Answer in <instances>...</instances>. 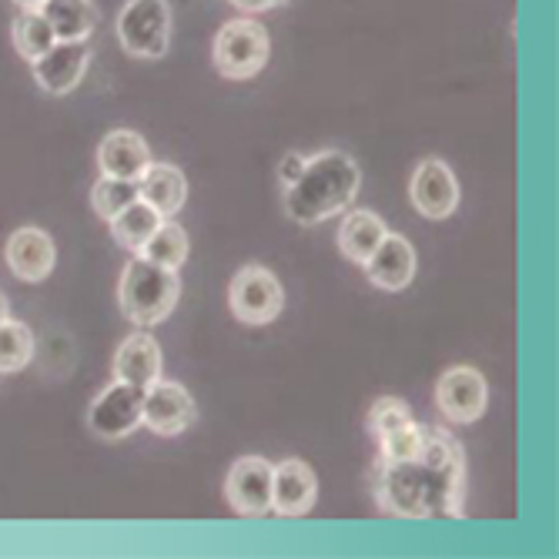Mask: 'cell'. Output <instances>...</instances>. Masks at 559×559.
Here are the masks:
<instances>
[{"label": "cell", "mask_w": 559, "mask_h": 559, "mask_svg": "<svg viewBox=\"0 0 559 559\" xmlns=\"http://www.w3.org/2000/svg\"><path fill=\"white\" fill-rule=\"evenodd\" d=\"M362 175L345 151H319L305 158L301 175L285 188V215L295 225H322L345 212L359 194Z\"/></svg>", "instance_id": "cell-2"}, {"label": "cell", "mask_w": 559, "mask_h": 559, "mask_svg": "<svg viewBox=\"0 0 559 559\" xmlns=\"http://www.w3.org/2000/svg\"><path fill=\"white\" fill-rule=\"evenodd\" d=\"M34 359V332L17 322L4 319L0 322V372H21Z\"/></svg>", "instance_id": "cell-23"}, {"label": "cell", "mask_w": 559, "mask_h": 559, "mask_svg": "<svg viewBox=\"0 0 559 559\" xmlns=\"http://www.w3.org/2000/svg\"><path fill=\"white\" fill-rule=\"evenodd\" d=\"M231 4L245 14H262V11H272V8H285V4H295V0H231Z\"/></svg>", "instance_id": "cell-29"}, {"label": "cell", "mask_w": 559, "mask_h": 559, "mask_svg": "<svg viewBox=\"0 0 559 559\" xmlns=\"http://www.w3.org/2000/svg\"><path fill=\"white\" fill-rule=\"evenodd\" d=\"M58 40H87L97 27V8L94 0H44L37 8Z\"/></svg>", "instance_id": "cell-20"}, {"label": "cell", "mask_w": 559, "mask_h": 559, "mask_svg": "<svg viewBox=\"0 0 559 559\" xmlns=\"http://www.w3.org/2000/svg\"><path fill=\"white\" fill-rule=\"evenodd\" d=\"M14 4H21L24 11H37V8L44 4V0H14Z\"/></svg>", "instance_id": "cell-31"}, {"label": "cell", "mask_w": 559, "mask_h": 559, "mask_svg": "<svg viewBox=\"0 0 559 559\" xmlns=\"http://www.w3.org/2000/svg\"><path fill=\"white\" fill-rule=\"evenodd\" d=\"M436 405L449 423H476L489 405V389L483 372L473 366H455L436 382Z\"/></svg>", "instance_id": "cell-10"}, {"label": "cell", "mask_w": 559, "mask_h": 559, "mask_svg": "<svg viewBox=\"0 0 559 559\" xmlns=\"http://www.w3.org/2000/svg\"><path fill=\"white\" fill-rule=\"evenodd\" d=\"M115 379L147 389L162 379V348L147 332H134L115 352Z\"/></svg>", "instance_id": "cell-17"}, {"label": "cell", "mask_w": 559, "mask_h": 559, "mask_svg": "<svg viewBox=\"0 0 559 559\" xmlns=\"http://www.w3.org/2000/svg\"><path fill=\"white\" fill-rule=\"evenodd\" d=\"M58 44L55 31H50L47 17L40 11H24L17 21H14V47L24 61H37L44 50H50Z\"/></svg>", "instance_id": "cell-24"}, {"label": "cell", "mask_w": 559, "mask_h": 559, "mask_svg": "<svg viewBox=\"0 0 559 559\" xmlns=\"http://www.w3.org/2000/svg\"><path fill=\"white\" fill-rule=\"evenodd\" d=\"M366 278L382 288V292H402L405 285H413L416 278V248L409 238L402 235H385L382 245L362 262Z\"/></svg>", "instance_id": "cell-15"}, {"label": "cell", "mask_w": 559, "mask_h": 559, "mask_svg": "<svg viewBox=\"0 0 559 559\" xmlns=\"http://www.w3.org/2000/svg\"><path fill=\"white\" fill-rule=\"evenodd\" d=\"M319 499V479L309 463L301 460H282L272 473V510L278 516L298 520L312 513Z\"/></svg>", "instance_id": "cell-13"}, {"label": "cell", "mask_w": 559, "mask_h": 559, "mask_svg": "<svg viewBox=\"0 0 559 559\" xmlns=\"http://www.w3.org/2000/svg\"><path fill=\"white\" fill-rule=\"evenodd\" d=\"M181 298V278L178 269H165L155 265L141 255H134L121 275V288H118V301H121V312L128 322L151 329L165 322L175 305Z\"/></svg>", "instance_id": "cell-3"}, {"label": "cell", "mask_w": 559, "mask_h": 559, "mask_svg": "<svg viewBox=\"0 0 559 559\" xmlns=\"http://www.w3.org/2000/svg\"><path fill=\"white\" fill-rule=\"evenodd\" d=\"M389 235V225L376 215V212H348L342 228H338V251L355 262V265H362L372 251L382 245V238Z\"/></svg>", "instance_id": "cell-19"}, {"label": "cell", "mask_w": 559, "mask_h": 559, "mask_svg": "<svg viewBox=\"0 0 559 559\" xmlns=\"http://www.w3.org/2000/svg\"><path fill=\"white\" fill-rule=\"evenodd\" d=\"M141 413H144V389L115 379L105 392L91 402L87 426H91V432L97 439L118 442V439L131 436L141 426Z\"/></svg>", "instance_id": "cell-7"}, {"label": "cell", "mask_w": 559, "mask_h": 559, "mask_svg": "<svg viewBox=\"0 0 559 559\" xmlns=\"http://www.w3.org/2000/svg\"><path fill=\"white\" fill-rule=\"evenodd\" d=\"M165 218L147 205V201H131V205L124 209V212H118L108 225H111V235H115V241L121 245V248H128V251H138L144 248V241L158 231V225H162Z\"/></svg>", "instance_id": "cell-21"}, {"label": "cell", "mask_w": 559, "mask_h": 559, "mask_svg": "<svg viewBox=\"0 0 559 559\" xmlns=\"http://www.w3.org/2000/svg\"><path fill=\"white\" fill-rule=\"evenodd\" d=\"M423 442H426V426L419 423H409V426H402L389 436L379 439V460L385 463H402V460H413V455L423 452Z\"/></svg>", "instance_id": "cell-26"}, {"label": "cell", "mask_w": 559, "mask_h": 559, "mask_svg": "<svg viewBox=\"0 0 559 559\" xmlns=\"http://www.w3.org/2000/svg\"><path fill=\"white\" fill-rule=\"evenodd\" d=\"M4 319H11V305H8V295L0 292V322H4Z\"/></svg>", "instance_id": "cell-30"}, {"label": "cell", "mask_w": 559, "mask_h": 559, "mask_svg": "<svg viewBox=\"0 0 559 559\" xmlns=\"http://www.w3.org/2000/svg\"><path fill=\"white\" fill-rule=\"evenodd\" d=\"M272 473L275 466L262 455H241L231 463L225 499L238 516H265L272 510Z\"/></svg>", "instance_id": "cell-8"}, {"label": "cell", "mask_w": 559, "mask_h": 559, "mask_svg": "<svg viewBox=\"0 0 559 559\" xmlns=\"http://www.w3.org/2000/svg\"><path fill=\"white\" fill-rule=\"evenodd\" d=\"M151 165V147L138 131H111L105 134L97 147V168L105 178H124V181H138Z\"/></svg>", "instance_id": "cell-16"}, {"label": "cell", "mask_w": 559, "mask_h": 559, "mask_svg": "<svg viewBox=\"0 0 559 559\" xmlns=\"http://www.w3.org/2000/svg\"><path fill=\"white\" fill-rule=\"evenodd\" d=\"M409 198H413V209L423 218L442 222L460 209V181H455V175L445 162L426 158V162H419V168L413 175Z\"/></svg>", "instance_id": "cell-12"}, {"label": "cell", "mask_w": 559, "mask_h": 559, "mask_svg": "<svg viewBox=\"0 0 559 559\" xmlns=\"http://www.w3.org/2000/svg\"><path fill=\"white\" fill-rule=\"evenodd\" d=\"M372 496L382 513L399 520H463L466 455L460 439L442 426H426L419 455L376 463Z\"/></svg>", "instance_id": "cell-1"}, {"label": "cell", "mask_w": 559, "mask_h": 559, "mask_svg": "<svg viewBox=\"0 0 559 559\" xmlns=\"http://www.w3.org/2000/svg\"><path fill=\"white\" fill-rule=\"evenodd\" d=\"M4 259H8V269L34 285V282H44L50 272H55V262H58V251H55V241L44 228H17L11 238H8V248H4Z\"/></svg>", "instance_id": "cell-14"}, {"label": "cell", "mask_w": 559, "mask_h": 559, "mask_svg": "<svg viewBox=\"0 0 559 559\" xmlns=\"http://www.w3.org/2000/svg\"><path fill=\"white\" fill-rule=\"evenodd\" d=\"M138 198L147 201L162 218H175L188 198V178L175 165H155L151 162L147 171L138 178Z\"/></svg>", "instance_id": "cell-18"}, {"label": "cell", "mask_w": 559, "mask_h": 559, "mask_svg": "<svg viewBox=\"0 0 559 559\" xmlns=\"http://www.w3.org/2000/svg\"><path fill=\"white\" fill-rule=\"evenodd\" d=\"M118 40L131 58H165L171 47L168 0H128L118 14Z\"/></svg>", "instance_id": "cell-4"}, {"label": "cell", "mask_w": 559, "mask_h": 559, "mask_svg": "<svg viewBox=\"0 0 559 559\" xmlns=\"http://www.w3.org/2000/svg\"><path fill=\"white\" fill-rule=\"evenodd\" d=\"M194 419H198V405L185 385L158 379L144 389L141 426H147L155 436H181L185 429H191Z\"/></svg>", "instance_id": "cell-9"}, {"label": "cell", "mask_w": 559, "mask_h": 559, "mask_svg": "<svg viewBox=\"0 0 559 559\" xmlns=\"http://www.w3.org/2000/svg\"><path fill=\"white\" fill-rule=\"evenodd\" d=\"M188 248H191V245H188L185 228L175 225L171 218H165V222L158 225V231L144 241V248L138 251V255L147 259V262H155V265H165V269H181L185 259H188Z\"/></svg>", "instance_id": "cell-22"}, {"label": "cell", "mask_w": 559, "mask_h": 559, "mask_svg": "<svg viewBox=\"0 0 559 559\" xmlns=\"http://www.w3.org/2000/svg\"><path fill=\"white\" fill-rule=\"evenodd\" d=\"M301 168H305V155H298V151H288L285 162L278 165V178H282V185L288 188V185L301 175Z\"/></svg>", "instance_id": "cell-28"}, {"label": "cell", "mask_w": 559, "mask_h": 559, "mask_svg": "<svg viewBox=\"0 0 559 559\" xmlns=\"http://www.w3.org/2000/svg\"><path fill=\"white\" fill-rule=\"evenodd\" d=\"M228 305L238 322L245 325H269L285 309V288L262 265H245L235 272L228 288Z\"/></svg>", "instance_id": "cell-6"}, {"label": "cell", "mask_w": 559, "mask_h": 559, "mask_svg": "<svg viewBox=\"0 0 559 559\" xmlns=\"http://www.w3.org/2000/svg\"><path fill=\"white\" fill-rule=\"evenodd\" d=\"M269 55H272L269 31L251 17L225 24L215 37V68L228 81L255 78L269 64Z\"/></svg>", "instance_id": "cell-5"}, {"label": "cell", "mask_w": 559, "mask_h": 559, "mask_svg": "<svg viewBox=\"0 0 559 559\" xmlns=\"http://www.w3.org/2000/svg\"><path fill=\"white\" fill-rule=\"evenodd\" d=\"M131 201H138V181H124V178H105L91 188V209L97 218L111 222L118 212H124Z\"/></svg>", "instance_id": "cell-25"}, {"label": "cell", "mask_w": 559, "mask_h": 559, "mask_svg": "<svg viewBox=\"0 0 559 559\" xmlns=\"http://www.w3.org/2000/svg\"><path fill=\"white\" fill-rule=\"evenodd\" d=\"M409 423H416V419H413V409L402 399L382 395V399L372 402V409H369V432L376 439H382V436H389V432H395L402 426H409Z\"/></svg>", "instance_id": "cell-27"}, {"label": "cell", "mask_w": 559, "mask_h": 559, "mask_svg": "<svg viewBox=\"0 0 559 559\" xmlns=\"http://www.w3.org/2000/svg\"><path fill=\"white\" fill-rule=\"evenodd\" d=\"M87 61H91L87 40H58L50 50H44L37 61H31V68H34V81L44 94L64 97L81 84Z\"/></svg>", "instance_id": "cell-11"}]
</instances>
